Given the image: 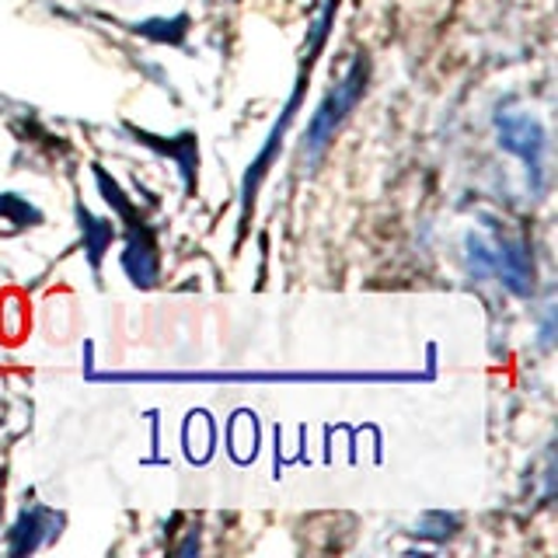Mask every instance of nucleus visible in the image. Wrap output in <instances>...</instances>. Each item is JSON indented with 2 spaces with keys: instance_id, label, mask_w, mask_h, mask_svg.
<instances>
[{
  "instance_id": "obj_1",
  "label": "nucleus",
  "mask_w": 558,
  "mask_h": 558,
  "mask_svg": "<svg viewBox=\"0 0 558 558\" xmlns=\"http://www.w3.org/2000/svg\"><path fill=\"white\" fill-rule=\"evenodd\" d=\"M363 84H366V63L356 60L353 66L345 70V77L325 95V101L318 105V112L311 116L307 136H304V154L307 157H318L331 144V140H336V133L345 122V116L353 112V105L363 95Z\"/></svg>"
},
{
  "instance_id": "obj_2",
  "label": "nucleus",
  "mask_w": 558,
  "mask_h": 558,
  "mask_svg": "<svg viewBox=\"0 0 558 558\" xmlns=\"http://www.w3.org/2000/svg\"><path fill=\"white\" fill-rule=\"evenodd\" d=\"M496 130H499V147L517 154L523 165H527L531 179H534V189L545 179V126L527 116V112H499L496 119Z\"/></svg>"
},
{
  "instance_id": "obj_3",
  "label": "nucleus",
  "mask_w": 558,
  "mask_h": 558,
  "mask_svg": "<svg viewBox=\"0 0 558 558\" xmlns=\"http://www.w3.org/2000/svg\"><path fill=\"white\" fill-rule=\"evenodd\" d=\"M493 272L502 276V283L510 287L513 293H531L534 287V262H531V252H527V244H520V241H510V238H502L493 244Z\"/></svg>"
},
{
  "instance_id": "obj_4",
  "label": "nucleus",
  "mask_w": 558,
  "mask_h": 558,
  "mask_svg": "<svg viewBox=\"0 0 558 558\" xmlns=\"http://www.w3.org/2000/svg\"><path fill=\"white\" fill-rule=\"evenodd\" d=\"M122 269L133 279L136 287H154L157 279V255H154V244L147 238H130L126 252H122Z\"/></svg>"
},
{
  "instance_id": "obj_5",
  "label": "nucleus",
  "mask_w": 558,
  "mask_h": 558,
  "mask_svg": "<svg viewBox=\"0 0 558 558\" xmlns=\"http://www.w3.org/2000/svg\"><path fill=\"white\" fill-rule=\"evenodd\" d=\"M81 231H84V238H87V255H92V266H98V262H101V252L112 244V227H109V223H101V220H95L92 214H84V209H81Z\"/></svg>"
},
{
  "instance_id": "obj_6",
  "label": "nucleus",
  "mask_w": 558,
  "mask_h": 558,
  "mask_svg": "<svg viewBox=\"0 0 558 558\" xmlns=\"http://www.w3.org/2000/svg\"><path fill=\"white\" fill-rule=\"evenodd\" d=\"M440 527H453V517L447 513H426L423 520L415 523V534H423V537H447V531Z\"/></svg>"
}]
</instances>
